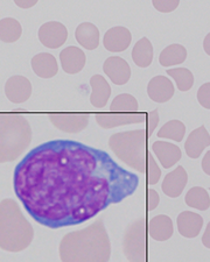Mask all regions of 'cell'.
I'll use <instances>...</instances> for the list:
<instances>
[{
  "label": "cell",
  "mask_w": 210,
  "mask_h": 262,
  "mask_svg": "<svg viewBox=\"0 0 210 262\" xmlns=\"http://www.w3.org/2000/svg\"><path fill=\"white\" fill-rule=\"evenodd\" d=\"M153 7L160 13H171L180 5V0H152Z\"/></svg>",
  "instance_id": "cell-31"
},
{
  "label": "cell",
  "mask_w": 210,
  "mask_h": 262,
  "mask_svg": "<svg viewBox=\"0 0 210 262\" xmlns=\"http://www.w3.org/2000/svg\"><path fill=\"white\" fill-rule=\"evenodd\" d=\"M139 176L107 151L73 140L35 147L16 164L13 187L28 214L48 229L86 223L132 196Z\"/></svg>",
  "instance_id": "cell-1"
},
{
  "label": "cell",
  "mask_w": 210,
  "mask_h": 262,
  "mask_svg": "<svg viewBox=\"0 0 210 262\" xmlns=\"http://www.w3.org/2000/svg\"><path fill=\"white\" fill-rule=\"evenodd\" d=\"M178 231L183 238L193 239L200 234L203 226V218L196 212L192 211H183L176 218Z\"/></svg>",
  "instance_id": "cell-17"
},
{
  "label": "cell",
  "mask_w": 210,
  "mask_h": 262,
  "mask_svg": "<svg viewBox=\"0 0 210 262\" xmlns=\"http://www.w3.org/2000/svg\"><path fill=\"white\" fill-rule=\"evenodd\" d=\"M147 115L145 113H119V115H97L96 121L104 129H110L119 126L132 125V124H141L145 122Z\"/></svg>",
  "instance_id": "cell-18"
},
{
  "label": "cell",
  "mask_w": 210,
  "mask_h": 262,
  "mask_svg": "<svg viewBox=\"0 0 210 262\" xmlns=\"http://www.w3.org/2000/svg\"><path fill=\"white\" fill-rule=\"evenodd\" d=\"M173 233V221L166 214L154 215L149 223V234L155 242H167Z\"/></svg>",
  "instance_id": "cell-19"
},
{
  "label": "cell",
  "mask_w": 210,
  "mask_h": 262,
  "mask_svg": "<svg viewBox=\"0 0 210 262\" xmlns=\"http://www.w3.org/2000/svg\"><path fill=\"white\" fill-rule=\"evenodd\" d=\"M132 42V34L130 29L123 26L112 27L105 33L103 45L108 52L121 53L130 47Z\"/></svg>",
  "instance_id": "cell-11"
},
{
  "label": "cell",
  "mask_w": 210,
  "mask_h": 262,
  "mask_svg": "<svg viewBox=\"0 0 210 262\" xmlns=\"http://www.w3.org/2000/svg\"><path fill=\"white\" fill-rule=\"evenodd\" d=\"M23 35V27L18 20L4 18L0 21V40L5 43H14Z\"/></svg>",
  "instance_id": "cell-26"
},
{
  "label": "cell",
  "mask_w": 210,
  "mask_h": 262,
  "mask_svg": "<svg viewBox=\"0 0 210 262\" xmlns=\"http://www.w3.org/2000/svg\"><path fill=\"white\" fill-rule=\"evenodd\" d=\"M147 231L145 218H139L126 227L123 238V252L131 262H144L147 259Z\"/></svg>",
  "instance_id": "cell-6"
},
{
  "label": "cell",
  "mask_w": 210,
  "mask_h": 262,
  "mask_svg": "<svg viewBox=\"0 0 210 262\" xmlns=\"http://www.w3.org/2000/svg\"><path fill=\"white\" fill-rule=\"evenodd\" d=\"M139 110V104L136 97L130 94H121L112 100L110 105L111 112H137Z\"/></svg>",
  "instance_id": "cell-29"
},
{
  "label": "cell",
  "mask_w": 210,
  "mask_h": 262,
  "mask_svg": "<svg viewBox=\"0 0 210 262\" xmlns=\"http://www.w3.org/2000/svg\"><path fill=\"white\" fill-rule=\"evenodd\" d=\"M175 88L173 83L166 76H155L147 84V95L150 99L158 104L167 103L174 96Z\"/></svg>",
  "instance_id": "cell-12"
},
{
  "label": "cell",
  "mask_w": 210,
  "mask_h": 262,
  "mask_svg": "<svg viewBox=\"0 0 210 262\" xmlns=\"http://www.w3.org/2000/svg\"><path fill=\"white\" fill-rule=\"evenodd\" d=\"M37 2H39V0H14L15 5L20 8H24V10H28V8L34 7Z\"/></svg>",
  "instance_id": "cell-35"
},
{
  "label": "cell",
  "mask_w": 210,
  "mask_h": 262,
  "mask_svg": "<svg viewBox=\"0 0 210 262\" xmlns=\"http://www.w3.org/2000/svg\"><path fill=\"white\" fill-rule=\"evenodd\" d=\"M75 37L87 50H95L99 46V31L91 23L79 24L75 31Z\"/></svg>",
  "instance_id": "cell-22"
},
{
  "label": "cell",
  "mask_w": 210,
  "mask_h": 262,
  "mask_svg": "<svg viewBox=\"0 0 210 262\" xmlns=\"http://www.w3.org/2000/svg\"><path fill=\"white\" fill-rule=\"evenodd\" d=\"M37 36L46 48L57 49L68 40V29L58 21H49L40 27Z\"/></svg>",
  "instance_id": "cell-7"
},
{
  "label": "cell",
  "mask_w": 210,
  "mask_h": 262,
  "mask_svg": "<svg viewBox=\"0 0 210 262\" xmlns=\"http://www.w3.org/2000/svg\"><path fill=\"white\" fill-rule=\"evenodd\" d=\"M210 146V134L204 126L195 128L184 142V150L191 159H199L205 148Z\"/></svg>",
  "instance_id": "cell-15"
},
{
  "label": "cell",
  "mask_w": 210,
  "mask_h": 262,
  "mask_svg": "<svg viewBox=\"0 0 210 262\" xmlns=\"http://www.w3.org/2000/svg\"><path fill=\"white\" fill-rule=\"evenodd\" d=\"M147 182L150 185L157 184L159 180L161 179V169L159 168L157 161L154 160V156L149 151L147 156Z\"/></svg>",
  "instance_id": "cell-30"
},
{
  "label": "cell",
  "mask_w": 210,
  "mask_h": 262,
  "mask_svg": "<svg viewBox=\"0 0 210 262\" xmlns=\"http://www.w3.org/2000/svg\"><path fill=\"white\" fill-rule=\"evenodd\" d=\"M202 244L204 247L210 249V222L208 223L207 227H205V231L202 235Z\"/></svg>",
  "instance_id": "cell-37"
},
{
  "label": "cell",
  "mask_w": 210,
  "mask_h": 262,
  "mask_svg": "<svg viewBox=\"0 0 210 262\" xmlns=\"http://www.w3.org/2000/svg\"><path fill=\"white\" fill-rule=\"evenodd\" d=\"M167 75L171 76L175 81L178 90L186 92L189 91L194 85V75L187 68H173L167 69Z\"/></svg>",
  "instance_id": "cell-28"
},
{
  "label": "cell",
  "mask_w": 210,
  "mask_h": 262,
  "mask_svg": "<svg viewBox=\"0 0 210 262\" xmlns=\"http://www.w3.org/2000/svg\"><path fill=\"white\" fill-rule=\"evenodd\" d=\"M103 70L115 85H125L132 75L131 67L119 56L108 57L103 64Z\"/></svg>",
  "instance_id": "cell-9"
},
{
  "label": "cell",
  "mask_w": 210,
  "mask_h": 262,
  "mask_svg": "<svg viewBox=\"0 0 210 262\" xmlns=\"http://www.w3.org/2000/svg\"><path fill=\"white\" fill-rule=\"evenodd\" d=\"M34 238V229L21 212L18 203L11 198L0 202V248L19 253L26 249Z\"/></svg>",
  "instance_id": "cell-3"
},
{
  "label": "cell",
  "mask_w": 210,
  "mask_h": 262,
  "mask_svg": "<svg viewBox=\"0 0 210 262\" xmlns=\"http://www.w3.org/2000/svg\"><path fill=\"white\" fill-rule=\"evenodd\" d=\"M61 67L65 73L76 75L84 69L87 63V56L81 48L69 46L60 53Z\"/></svg>",
  "instance_id": "cell-14"
},
{
  "label": "cell",
  "mask_w": 210,
  "mask_h": 262,
  "mask_svg": "<svg viewBox=\"0 0 210 262\" xmlns=\"http://www.w3.org/2000/svg\"><path fill=\"white\" fill-rule=\"evenodd\" d=\"M90 104L96 108H103L111 96V86L102 75H94L90 78Z\"/></svg>",
  "instance_id": "cell-20"
},
{
  "label": "cell",
  "mask_w": 210,
  "mask_h": 262,
  "mask_svg": "<svg viewBox=\"0 0 210 262\" xmlns=\"http://www.w3.org/2000/svg\"><path fill=\"white\" fill-rule=\"evenodd\" d=\"M32 69L40 78H53L58 73L56 58L52 54L40 53L32 58Z\"/></svg>",
  "instance_id": "cell-21"
},
{
  "label": "cell",
  "mask_w": 210,
  "mask_h": 262,
  "mask_svg": "<svg viewBox=\"0 0 210 262\" xmlns=\"http://www.w3.org/2000/svg\"><path fill=\"white\" fill-rule=\"evenodd\" d=\"M32 142V128L20 115L0 116V162H13Z\"/></svg>",
  "instance_id": "cell-4"
},
{
  "label": "cell",
  "mask_w": 210,
  "mask_h": 262,
  "mask_svg": "<svg viewBox=\"0 0 210 262\" xmlns=\"http://www.w3.org/2000/svg\"><path fill=\"white\" fill-rule=\"evenodd\" d=\"M147 139L145 129L125 130L112 134L109 138V147L116 158L126 166L146 174L147 171Z\"/></svg>",
  "instance_id": "cell-5"
},
{
  "label": "cell",
  "mask_w": 210,
  "mask_h": 262,
  "mask_svg": "<svg viewBox=\"0 0 210 262\" xmlns=\"http://www.w3.org/2000/svg\"><path fill=\"white\" fill-rule=\"evenodd\" d=\"M5 95L13 104H23L31 98L32 83L24 76H12L5 84Z\"/></svg>",
  "instance_id": "cell-8"
},
{
  "label": "cell",
  "mask_w": 210,
  "mask_h": 262,
  "mask_svg": "<svg viewBox=\"0 0 210 262\" xmlns=\"http://www.w3.org/2000/svg\"><path fill=\"white\" fill-rule=\"evenodd\" d=\"M147 119H149V122H147V134H149V138H151L153 135L155 128L158 127L159 120H160L158 110H153V111H151L149 115H147Z\"/></svg>",
  "instance_id": "cell-33"
},
{
  "label": "cell",
  "mask_w": 210,
  "mask_h": 262,
  "mask_svg": "<svg viewBox=\"0 0 210 262\" xmlns=\"http://www.w3.org/2000/svg\"><path fill=\"white\" fill-rule=\"evenodd\" d=\"M201 167H202V170L204 174L210 176V150H208L203 156L202 162H201Z\"/></svg>",
  "instance_id": "cell-36"
},
{
  "label": "cell",
  "mask_w": 210,
  "mask_h": 262,
  "mask_svg": "<svg viewBox=\"0 0 210 262\" xmlns=\"http://www.w3.org/2000/svg\"><path fill=\"white\" fill-rule=\"evenodd\" d=\"M153 55V46L147 37L140 39L132 49V60L134 64L140 68H147L152 64Z\"/></svg>",
  "instance_id": "cell-23"
},
{
  "label": "cell",
  "mask_w": 210,
  "mask_h": 262,
  "mask_svg": "<svg viewBox=\"0 0 210 262\" xmlns=\"http://www.w3.org/2000/svg\"><path fill=\"white\" fill-rule=\"evenodd\" d=\"M88 115H50L49 121L54 127L65 133H81L89 125Z\"/></svg>",
  "instance_id": "cell-10"
},
{
  "label": "cell",
  "mask_w": 210,
  "mask_h": 262,
  "mask_svg": "<svg viewBox=\"0 0 210 262\" xmlns=\"http://www.w3.org/2000/svg\"><path fill=\"white\" fill-rule=\"evenodd\" d=\"M187 49L182 45H170L160 53L159 63L165 68L182 64L187 60Z\"/></svg>",
  "instance_id": "cell-24"
},
{
  "label": "cell",
  "mask_w": 210,
  "mask_h": 262,
  "mask_svg": "<svg viewBox=\"0 0 210 262\" xmlns=\"http://www.w3.org/2000/svg\"><path fill=\"white\" fill-rule=\"evenodd\" d=\"M146 203H147V210L149 211H153L158 208L159 203H160V196L159 193L155 191L154 189H147V198H146Z\"/></svg>",
  "instance_id": "cell-34"
},
{
  "label": "cell",
  "mask_w": 210,
  "mask_h": 262,
  "mask_svg": "<svg viewBox=\"0 0 210 262\" xmlns=\"http://www.w3.org/2000/svg\"><path fill=\"white\" fill-rule=\"evenodd\" d=\"M197 100L200 105L204 108L210 110V82L201 85L197 91Z\"/></svg>",
  "instance_id": "cell-32"
},
{
  "label": "cell",
  "mask_w": 210,
  "mask_h": 262,
  "mask_svg": "<svg viewBox=\"0 0 210 262\" xmlns=\"http://www.w3.org/2000/svg\"><path fill=\"white\" fill-rule=\"evenodd\" d=\"M58 254L62 262H108L111 242L104 222L97 219L86 229L66 234L58 246Z\"/></svg>",
  "instance_id": "cell-2"
},
{
  "label": "cell",
  "mask_w": 210,
  "mask_h": 262,
  "mask_svg": "<svg viewBox=\"0 0 210 262\" xmlns=\"http://www.w3.org/2000/svg\"><path fill=\"white\" fill-rule=\"evenodd\" d=\"M209 190H210V188H209Z\"/></svg>",
  "instance_id": "cell-39"
},
{
  "label": "cell",
  "mask_w": 210,
  "mask_h": 262,
  "mask_svg": "<svg viewBox=\"0 0 210 262\" xmlns=\"http://www.w3.org/2000/svg\"><path fill=\"white\" fill-rule=\"evenodd\" d=\"M187 206L200 211H205L210 208V197L207 190L202 187H193L187 191L184 197Z\"/></svg>",
  "instance_id": "cell-25"
},
{
  "label": "cell",
  "mask_w": 210,
  "mask_h": 262,
  "mask_svg": "<svg viewBox=\"0 0 210 262\" xmlns=\"http://www.w3.org/2000/svg\"><path fill=\"white\" fill-rule=\"evenodd\" d=\"M187 183L188 174L186 169L182 166H178L163 179L161 184L162 192L171 198H178L183 192Z\"/></svg>",
  "instance_id": "cell-13"
},
{
  "label": "cell",
  "mask_w": 210,
  "mask_h": 262,
  "mask_svg": "<svg viewBox=\"0 0 210 262\" xmlns=\"http://www.w3.org/2000/svg\"><path fill=\"white\" fill-rule=\"evenodd\" d=\"M203 49H204L205 54L209 55V56H210V33L207 34V35H205V37H204V40H203Z\"/></svg>",
  "instance_id": "cell-38"
},
{
  "label": "cell",
  "mask_w": 210,
  "mask_h": 262,
  "mask_svg": "<svg viewBox=\"0 0 210 262\" xmlns=\"http://www.w3.org/2000/svg\"><path fill=\"white\" fill-rule=\"evenodd\" d=\"M157 135L160 139H168V140L175 142H181L184 135H186V126L182 121L178 119L170 120L158 130Z\"/></svg>",
  "instance_id": "cell-27"
},
{
  "label": "cell",
  "mask_w": 210,
  "mask_h": 262,
  "mask_svg": "<svg viewBox=\"0 0 210 262\" xmlns=\"http://www.w3.org/2000/svg\"><path fill=\"white\" fill-rule=\"evenodd\" d=\"M152 150L157 156L159 162L161 163L162 168L171 169L174 167L182 158L181 149L179 146L167 141H155L152 145Z\"/></svg>",
  "instance_id": "cell-16"
}]
</instances>
